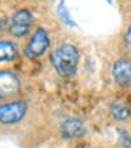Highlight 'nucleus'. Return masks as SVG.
Segmentation results:
<instances>
[{
    "instance_id": "obj_1",
    "label": "nucleus",
    "mask_w": 131,
    "mask_h": 148,
    "mask_svg": "<svg viewBox=\"0 0 131 148\" xmlns=\"http://www.w3.org/2000/svg\"><path fill=\"white\" fill-rule=\"evenodd\" d=\"M51 63L55 71L63 77H71L76 73L79 63V51L71 43L56 47L51 54Z\"/></svg>"
},
{
    "instance_id": "obj_2",
    "label": "nucleus",
    "mask_w": 131,
    "mask_h": 148,
    "mask_svg": "<svg viewBox=\"0 0 131 148\" xmlns=\"http://www.w3.org/2000/svg\"><path fill=\"white\" fill-rule=\"evenodd\" d=\"M28 105L24 101H16L7 105H0V122L11 125L17 123L23 119L26 114Z\"/></svg>"
},
{
    "instance_id": "obj_3",
    "label": "nucleus",
    "mask_w": 131,
    "mask_h": 148,
    "mask_svg": "<svg viewBox=\"0 0 131 148\" xmlns=\"http://www.w3.org/2000/svg\"><path fill=\"white\" fill-rule=\"evenodd\" d=\"M32 24H33V16H32L30 11L21 9V11L16 12L14 16L12 17L11 24H9V32L13 37L21 38L29 33Z\"/></svg>"
},
{
    "instance_id": "obj_4",
    "label": "nucleus",
    "mask_w": 131,
    "mask_h": 148,
    "mask_svg": "<svg viewBox=\"0 0 131 148\" xmlns=\"http://www.w3.org/2000/svg\"><path fill=\"white\" fill-rule=\"evenodd\" d=\"M49 36L43 29H38V30L34 33V36L32 37L30 42L28 43L25 49V54L28 58L30 59H36L39 58L42 54L45 53L49 47Z\"/></svg>"
},
{
    "instance_id": "obj_5",
    "label": "nucleus",
    "mask_w": 131,
    "mask_h": 148,
    "mask_svg": "<svg viewBox=\"0 0 131 148\" xmlns=\"http://www.w3.org/2000/svg\"><path fill=\"white\" fill-rule=\"evenodd\" d=\"M112 75L114 81L123 88H131V60L118 59L113 64Z\"/></svg>"
},
{
    "instance_id": "obj_6",
    "label": "nucleus",
    "mask_w": 131,
    "mask_h": 148,
    "mask_svg": "<svg viewBox=\"0 0 131 148\" xmlns=\"http://www.w3.org/2000/svg\"><path fill=\"white\" fill-rule=\"evenodd\" d=\"M20 89V80L12 72H0V98L14 95Z\"/></svg>"
},
{
    "instance_id": "obj_7",
    "label": "nucleus",
    "mask_w": 131,
    "mask_h": 148,
    "mask_svg": "<svg viewBox=\"0 0 131 148\" xmlns=\"http://www.w3.org/2000/svg\"><path fill=\"white\" fill-rule=\"evenodd\" d=\"M62 135L67 139H75V138H81L85 134V126L79 119H68L62 125Z\"/></svg>"
},
{
    "instance_id": "obj_8",
    "label": "nucleus",
    "mask_w": 131,
    "mask_h": 148,
    "mask_svg": "<svg viewBox=\"0 0 131 148\" xmlns=\"http://www.w3.org/2000/svg\"><path fill=\"white\" fill-rule=\"evenodd\" d=\"M19 56V49L14 43L8 41L0 42V62H11Z\"/></svg>"
},
{
    "instance_id": "obj_9",
    "label": "nucleus",
    "mask_w": 131,
    "mask_h": 148,
    "mask_svg": "<svg viewBox=\"0 0 131 148\" xmlns=\"http://www.w3.org/2000/svg\"><path fill=\"white\" fill-rule=\"evenodd\" d=\"M110 113L117 121H126L130 117L128 108L121 102H113L112 106H110Z\"/></svg>"
},
{
    "instance_id": "obj_10",
    "label": "nucleus",
    "mask_w": 131,
    "mask_h": 148,
    "mask_svg": "<svg viewBox=\"0 0 131 148\" xmlns=\"http://www.w3.org/2000/svg\"><path fill=\"white\" fill-rule=\"evenodd\" d=\"M58 14L64 23L67 24V25H71V26L75 25V21L72 20V17H71L70 12H68V9H67V7H66V4H64L63 0H60L59 4H58Z\"/></svg>"
},
{
    "instance_id": "obj_11",
    "label": "nucleus",
    "mask_w": 131,
    "mask_h": 148,
    "mask_svg": "<svg viewBox=\"0 0 131 148\" xmlns=\"http://www.w3.org/2000/svg\"><path fill=\"white\" fill-rule=\"evenodd\" d=\"M125 38H126V43H127V46L131 49V25L128 26L127 32H126V36H125Z\"/></svg>"
},
{
    "instance_id": "obj_12",
    "label": "nucleus",
    "mask_w": 131,
    "mask_h": 148,
    "mask_svg": "<svg viewBox=\"0 0 131 148\" xmlns=\"http://www.w3.org/2000/svg\"><path fill=\"white\" fill-rule=\"evenodd\" d=\"M108 1H109V4H112V3H113V0H108Z\"/></svg>"
}]
</instances>
